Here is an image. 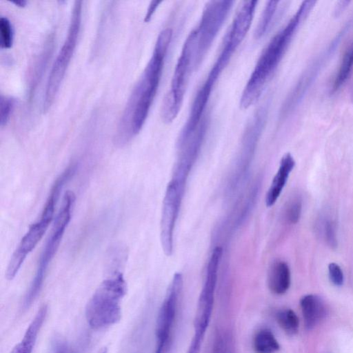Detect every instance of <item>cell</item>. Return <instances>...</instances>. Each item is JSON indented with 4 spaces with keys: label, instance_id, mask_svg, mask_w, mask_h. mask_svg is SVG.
Returning <instances> with one entry per match:
<instances>
[{
    "label": "cell",
    "instance_id": "obj_4",
    "mask_svg": "<svg viewBox=\"0 0 353 353\" xmlns=\"http://www.w3.org/2000/svg\"><path fill=\"white\" fill-rule=\"evenodd\" d=\"M76 169L74 165H70L54 182L39 219L30 226L9 261L6 272V277L8 280L11 281L15 277L27 256L34 250L45 234L53 219L60 192L64 184L74 175Z\"/></svg>",
    "mask_w": 353,
    "mask_h": 353
},
{
    "label": "cell",
    "instance_id": "obj_10",
    "mask_svg": "<svg viewBox=\"0 0 353 353\" xmlns=\"http://www.w3.org/2000/svg\"><path fill=\"white\" fill-rule=\"evenodd\" d=\"M185 183L171 179L168 184L163 201L160 225V239L165 255L173 250V234L184 192Z\"/></svg>",
    "mask_w": 353,
    "mask_h": 353
},
{
    "label": "cell",
    "instance_id": "obj_26",
    "mask_svg": "<svg viewBox=\"0 0 353 353\" xmlns=\"http://www.w3.org/2000/svg\"><path fill=\"white\" fill-rule=\"evenodd\" d=\"M328 272L330 281L333 284L337 286L343 285L344 281L343 273L338 264L335 263H330Z\"/></svg>",
    "mask_w": 353,
    "mask_h": 353
},
{
    "label": "cell",
    "instance_id": "obj_15",
    "mask_svg": "<svg viewBox=\"0 0 353 353\" xmlns=\"http://www.w3.org/2000/svg\"><path fill=\"white\" fill-rule=\"evenodd\" d=\"M290 280L288 265L280 260L274 261L268 273V285L270 290L277 295L283 294L290 288Z\"/></svg>",
    "mask_w": 353,
    "mask_h": 353
},
{
    "label": "cell",
    "instance_id": "obj_29",
    "mask_svg": "<svg viewBox=\"0 0 353 353\" xmlns=\"http://www.w3.org/2000/svg\"><path fill=\"white\" fill-rule=\"evenodd\" d=\"M10 2L19 8L25 7L27 3V1L25 0H12Z\"/></svg>",
    "mask_w": 353,
    "mask_h": 353
},
{
    "label": "cell",
    "instance_id": "obj_7",
    "mask_svg": "<svg viewBox=\"0 0 353 353\" xmlns=\"http://www.w3.org/2000/svg\"><path fill=\"white\" fill-rule=\"evenodd\" d=\"M222 253V248L217 246L213 250L209 259L205 281L196 306L194 323V335L187 353H200L212 314L218 269Z\"/></svg>",
    "mask_w": 353,
    "mask_h": 353
},
{
    "label": "cell",
    "instance_id": "obj_5",
    "mask_svg": "<svg viewBox=\"0 0 353 353\" xmlns=\"http://www.w3.org/2000/svg\"><path fill=\"white\" fill-rule=\"evenodd\" d=\"M196 33L193 29L188 35L177 60L169 91L163 100L161 117L163 122H172L180 112L191 72L195 70Z\"/></svg>",
    "mask_w": 353,
    "mask_h": 353
},
{
    "label": "cell",
    "instance_id": "obj_20",
    "mask_svg": "<svg viewBox=\"0 0 353 353\" xmlns=\"http://www.w3.org/2000/svg\"><path fill=\"white\" fill-rule=\"evenodd\" d=\"M276 320L280 327L288 335H294L299 330V321L295 312L290 308H283L276 313Z\"/></svg>",
    "mask_w": 353,
    "mask_h": 353
},
{
    "label": "cell",
    "instance_id": "obj_19",
    "mask_svg": "<svg viewBox=\"0 0 353 353\" xmlns=\"http://www.w3.org/2000/svg\"><path fill=\"white\" fill-rule=\"evenodd\" d=\"M210 353H236L232 332L227 329L216 332Z\"/></svg>",
    "mask_w": 353,
    "mask_h": 353
},
{
    "label": "cell",
    "instance_id": "obj_8",
    "mask_svg": "<svg viewBox=\"0 0 353 353\" xmlns=\"http://www.w3.org/2000/svg\"><path fill=\"white\" fill-rule=\"evenodd\" d=\"M82 13V1H74L67 36L51 68L43 101V110L47 112L54 101L78 41Z\"/></svg>",
    "mask_w": 353,
    "mask_h": 353
},
{
    "label": "cell",
    "instance_id": "obj_17",
    "mask_svg": "<svg viewBox=\"0 0 353 353\" xmlns=\"http://www.w3.org/2000/svg\"><path fill=\"white\" fill-rule=\"evenodd\" d=\"M252 347L255 353H275L280 345L270 330L261 328L254 335Z\"/></svg>",
    "mask_w": 353,
    "mask_h": 353
},
{
    "label": "cell",
    "instance_id": "obj_23",
    "mask_svg": "<svg viewBox=\"0 0 353 353\" xmlns=\"http://www.w3.org/2000/svg\"><path fill=\"white\" fill-rule=\"evenodd\" d=\"M15 104V99L11 97L1 95L0 97V125H6Z\"/></svg>",
    "mask_w": 353,
    "mask_h": 353
},
{
    "label": "cell",
    "instance_id": "obj_2",
    "mask_svg": "<svg viewBox=\"0 0 353 353\" xmlns=\"http://www.w3.org/2000/svg\"><path fill=\"white\" fill-rule=\"evenodd\" d=\"M316 1H305L288 23L269 41L262 51L240 98V106L248 109L260 98L267 83L276 70L301 21Z\"/></svg>",
    "mask_w": 353,
    "mask_h": 353
},
{
    "label": "cell",
    "instance_id": "obj_22",
    "mask_svg": "<svg viewBox=\"0 0 353 353\" xmlns=\"http://www.w3.org/2000/svg\"><path fill=\"white\" fill-rule=\"evenodd\" d=\"M13 43V29L7 17L0 18V46L2 49H10Z\"/></svg>",
    "mask_w": 353,
    "mask_h": 353
},
{
    "label": "cell",
    "instance_id": "obj_12",
    "mask_svg": "<svg viewBox=\"0 0 353 353\" xmlns=\"http://www.w3.org/2000/svg\"><path fill=\"white\" fill-rule=\"evenodd\" d=\"M48 306L41 305L28 325L22 339L10 353H32L38 334L47 316Z\"/></svg>",
    "mask_w": 353,
    "mask_h": 353
},
{
    "label": "cell",
    "instance_id": "obj_9",
    "mask_svg": "<svg viewBox=\"0 0 353 353\" xmlns=\"http://www.w3.org/2000/svg\"><path fill=\"white\" fill-rule=\"evenodd\" d=\"M234 1H210L203 9L196 33L195 70L201 65L232 8Z\"/></svg>",
    "mask_w": 353,
    "mask_h": 353
},
{
    "label": "cell",
    "instance_id": "obj_25",
    "mask_svg": "<svg viewBox=\"0 0 353 353\" xmlns=\"http://www.w3.org/2000/svg\"><path fill=\"white\" fill-rule=\"evenodd\" d=\"M49 353H78L77 349L65 341L57 339L53 341Z\"/></svg>",
    "mask_w": 353,
    "mask_h": 353
},
{
    "label": "cell",
    "instance_id": "obj_18",
    "mask_svg": "<svg viewBox=\"0 0 353 353\" xmlns=\"http://www.w3.org/2000/svg\"><path fill=\"white\" fill-rule=\"evenodd\" d=\"M353 69V43L350 44L345 50L334 78L332 91H337L344 85L351 74Z\"/></svg>",
    "mask_w": 353,
    "mask_h": 353
},
{
    "label": "cell",
    "instance_id": "obj_6",
    "mask_svg": "<svg viewBox=\"0 0 353 353\" xmlns=\"http://www.w3.org/2000/svg\"><path fill=\"white\" fill-rule=\"evenodd\" d=\"M75 199L74 193L70 190L67 191L63 196L61 206L55 217L52 231L40 256L35 275L24 297L23 307L26 308L34 301L43 286L49 264L59 247L63 234L71 219Z\"/></svg>",
    "mask_w": 353,
    "mask_h": 353
},
{
    "label": "cell",
    "instance_id": "obj_1",
    "mask_svg": "<svg viewBox=\"0 0 353 353\" xmlns=\"http://www.w3.org/2000/svg\"><path fill=\"white\" fill-rule=\"evenodd\" d=\"M172 30H162L155 43L153 52L139 80L128 99L119 123L115 143H128L141 130L157 94L170 45Z\"/></svg>",
    "mask_w": 353,
    "mask_h": 353
},
{
    "label": "cell",
    "instance_id": "obj_24",
    "mask_svg": "<svg viewBox=\"0 0 353 353\" xmlns=\"http://www.w3.org/2000/svg\"><path fill=\"white\" fill-rule=\"evenodd\" d=\"M302 204L301 201L295 198L289 202L285 210L287 220L291 223H296L301 216Z\"/></svg>",
    "mask_w": 353,
    "mask_h": 353
},
{
    "label": "cell",
    "instance_id": "obj_11",
    "mask_svg": "<svg viewBox=\"0 0 353 353\" xmlns=\"http://www.w3.org/2000/svg\"><path fill=\"white\" fill-rule=\"evenodd\" d=\"M208 125L209 119L205 115L192 134L186 139L177 141L178 156L172 179L185 183L189 172L201 149Z\"/></svg>",
    "mask_w": 353,
    "mask_h": 353
},
{
    "label": "cell",
    "instance_id": "obj_27",
    "mask_svg": "<svg viewBox=\"0 0 353 353\" xmlns=\"http://www.w3.org/2000/svg\"><path fill=\"white\" fill-rule=\"evenodd\" d=\"M325 238L327 243L332 248H335L337 246V239L336 233V227L334 223L332 221H328L325 225Z\"/></svg>",
    "mask_w": 353,
    "mask_h": 353
},
{
    "label": "cell",
    "instance_id": "obj_3",
    "mask_svg": "<svg viewBox=\"0 0 353 353\" xmlns=\"http://www.w3.org/2000/svg\"><path fill=\"white\" fill-rule=\"evenodd\" d=\"M126 292L127 284L121 272L115 271L104 279L85 306L90 327L99 330L118 323L121 318V301Z\"/></svg>",
    "mask_w": 353,
    "mask_h": 353
},
{
    "label": "cell",
    "instance_id": "obj_21",
    "mask_svg": "<svg viewBox=\"0 0 353 353\" xmlns=\"http://www.w3.org/2000/svg\"><path fill=\"white\" fill-rule=\"evenodd\" d=\"M279 3V1H275L267 2L254 31V37L256 39H261L266 34L267 31H268L276 13Z\"/></svg>",
    "mask_w": 353,
    "mask_h": 353
},
{
    "label": "cell",
    "instance_id": "obj_30",
    "mask_svg": "<svg viewBox=\"0 0 353 353\" xmlns=\"http://www.w3.org/2000/svg\"><path fill=\"white\" fill-rule=\"evenodd\" d=\"M352 99H353V90H352Z\"/></svg>",
    "mask_w": 353,
    "mask_h": 353
},
{
    "label": "cell",
    "instance_id": "obj_13",
    "mask_svg": "<svg viewBox=\"0 0 353 353\" xmlns=\"http://www.w3.org/2000/svg\"><path fill=\"white\" fill-rule=\"evenodd\" d=\"M294 165V158L290 153H286L283 156L279 169L265 196L267 207L272 206L276 201Z\"/></svg>",
    "mask_w": 353,
    "mask_h": 353
},
{
    "label": "cell",
    "instance_id": "obj_14",
    "mask_svg": "<svg viewBox=\"0 0 353 353\" xmlns=\"http://www.w3.org/2000/svg\"><path fill=\"white\" fill-rule=\"evenodd\" d=\"M300 304L305 327L309 330L316 327L325 316V304L316 295L304 296L301 299Z\"/></svg>",
    "mask_w": 353,
    "mask_h": 353
},
{
    "label": "cell",
    "instance_id": "obj_28",
    "mask_svg": "<svg viewBox=\"0 0 353 353\" xmlns=\"http://www.w3.org/2000/svg\"><path fill=\"white\" fill-rule=\"evenodd\" d=\"M161 3L162 1H152L150 2L144 18V21L145 23H148L151 20L154 13Z\"/></svg>",
    "mask_w": 353,
    "mask_h": 353
},
{
    "label": "cell",
    "instance_id": "obj_16",
    "mask_svg": "<svg viewBox=\"0 0 353 353\" xmlns=\"http://www.w3.org/2000/svg\"><path fill=\"white\" fill-rule=\"evenodd\" d=\"M54 44V35L52 34L50 35L47 39L41 52L36 60L32 70L30 72L28 85V99L30 101L33 99L37 85L47 67L53 50Z\"/></svg>",
    "mask_w": 353,
    "mask_h": 353
}]
</instances>
